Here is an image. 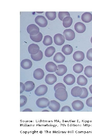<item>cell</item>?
Wrapping results in <instances>:
<instances>
[{
  "mask_svg": "<svg viewBox=\"0 0 92 138\" xmlns=\"http://www.w3.org/2000/svg\"><path fill=\"white\" fill-rule=\"evenodd\" d=\"M57 78L56 76L53 74H49L47 75L45 77L46 83L49 85H52L56 82Z\"/></svg>",
  "mask_w": 92,
  "mask_h": 138,
  "instance_id": "cell-11",
  "label": "cell"
},
{
  "mask_svg": "<svg viewBox=\"0 0 92 138\" xmlns=\"http://www.w3.org/2000/svg\"><path fill=\"white\" fill-rule=\"evenodd\" d=\"M45 68L46 70L49 72H55L57 69L56 65L52 62H49L46 64Z\"/></svg>",
  "mask_w": 92,
  "mask_h": 138,
  "instance_id": "cell-18",
  "label": "cell"
},
{
  "mask_svg": "<svg viewBox=\"0 0 92 138\" xmlns=\"http://www.w3.org/2000/svg\"><path fill=\"white\" fill-rule=\"evenodd\" d=\"M55 51V48L53 46H50L47 48L45 51V55L46 57H50L51 56Z\"/></svg>",
  "mask_w": 92,
  "mask_h": 138,
  "instance_id": "cell-26",
  "label": "cell"
},
{
  "mask_svg": "<svg viewBox=\"0 0 92 138\" xmlns=\"http://www.w3.org/2000/svg\"><path fill=\"white\" fill-rule=\"evenodd\" d=\"M89 89L90 93L92 94V84L89 87Z\"/></svg>",
  "mask_w": 92,
  "mask_h": 138,
  "instance_id": "cell-42",
  "label": "cell"
},
{
  "mask_svg": "<svg viewBox=\"0 0 92 138\" xmlns=\"http://www.w3.org/2000/svg\"><path fill=\"white\" fill-rule=\"evenodd\" d=\"M25 91L27 92H29L33 90L35 87L34 82L31 81L26 82L25 83Z\"/></svg>",
  "mask_w": 92,
  "mask_h": 138,
  "instance_id": "cell-23",
  "label": "cell"
},
{
  "mask_svg": "<svg viewBox=\"0 0 92 138\" xmlns=\"http://www.w3.org/2000/svg\"><path fill=\"white\" fill-rule=\"evenodd\" d=\"M31 56L32 59L34 61H40L43 58V53L41 50H39L37 53L34 55L31 54Z\"/></svg>",
  "mask_w": 92,
  "mask_h": 138,
  "instance_id": "cell-28",
  "label": "cell"
},
{
  "mask_svg": "<svg viewBox=\"0 0 92 138\" xmlns=\"http://www.w3.org/2000/svg\"><path fill=\"white\" fill-rule=\"evenodd\" d=\"M53 59L57 63H62L65 60V57L61 53L57 52L54 56Z\"/></svg>",
  "mask_w": 92,
  "mask_h": 138,
  "instance_id": "cell-20",
  "label": "cell"
},
{
  "mask_svg": "<svg viewBox=\"0 0 92 138\" xmlns=\"http://www.w3.org/2000/svg\"><path fill=\"white\" fill-rule=\"evenodd\" d=\"M35 22L41 27H45L48 24V21L43 16L38 15L35 19Z\"/></svg>",
  "mask_w": 92,
  "mask_h": 138,
  "instance_id": "cell-4",
  "label": "cell"
},
{
  "mask_svg": "<svg viewBox=\"0 0 92 138\" xmlns=\"http://www.w3.org/2000/svg\"><path fill=\"white\" fill-rule=\"evenodd\" d=\"M28 50L29 53L32 55L37 53L39 51V47L37 44L32 43L28 46Z\"/></svg>",
  "mask_w": 92,
  "mask_h": 138,
  "instance_id": "cell-15",
  "label": "cell"
},
{
  "mask_svg": "<svg viewBox=\"0 0 92 138\" xmlns=\"http://www.w3.org/2000/svg\"><path fill=\"white\" fill-rule=\"evenodd\" d=\"M50 101L47 98L42 97L38 98L36 101L37 106L41 108H44L48 106Z\"/></svg>",
  "mask_w": 92,
  "mask_h": 138,
  "instance_id": "cell-2",
  "label": "cell"
},
{
  "mask_svg": "<svg viewBox=\"0 0 92 138\" xmlns=\"http://www.w3.org/2000/svg\"><path fill=\"white\" fill-rule=\"evenodd\" d=\"M57 67V69L55 71V73L58 76H62L67 71V67L64 65H58Z\"/></svg>",
  "mask_w": 92,
  "mask_h": 138,
  "instance_id": "cell-17",
  "label": "cell"
},
{
  "mask_svg": "<svg viewBox=\"0 0 92 138\" xmlns=\"http://www.w3.org/2000/svg\"><path fill=\"white\" fill-rule=\"evenodd\" d=\"M48 87L45 85H41L38 86L34 91L35 94L37 96L45 95L48 91Z\"/></svg>",
  "mask_w": 92,
  "mask_h": 138,
  "instance_id": "cell-3",
  "label": "cell"
},
{
  "mask_svg": "<svg viewBox=\"0 0 92 138\" xmlns=\"http://www.w3.org/2000/svg\"><path fill=\"white\" fill-rule=\"evenodd\" d=\"M30 39L33 41L38 42H40L42 38L43 35L40 32L37 34L35 35H30Z\"/></svg>",
  "mask_w": 92,
  "mask_h": 138,
  "instance_id": "cell-27",
  "label": "cell"
},
{
  "mask_svg": "<svg viewBox=\"0 0 92 138\" xmlns=\"http://www.w3.org/2000/svg\"><path fill=\"white\" fill-rule=\"evenodd\" d=\"M25 86L22 82H20V94L22 93L25 90Z\"/></svg>",
  "mask_w": 92,
  "mask_h": 138,
  "instance_id": "cell-40",
  "label": "cell"
},
{
  "mask_svg": "<svg viewBox=\"0 0 92 138\" xmlns=\"http://www.w3.org/2000/svg\"><path fill=\"white\" fill-rule=\"evenodd\" d=\"M27 99V97L24 95L20 96V107L24 106L26 103Z\"/></svg>",
  "mask_w": 92,
  "mask_h": 138,
  "instance_id": "cell-34",
  "label": "cell"
},
{
  "mask_svg": "<svg viewBox=\"0 0 92 138\" xmlns=\"http://www.w3.org/2000/svg\"><path fill=\"white\" fill-rule=\"evenodd\" d=\"M90 41L91 43H92V36L91 37L90 39Z\"/></svg>",
  "mask_w": 92,
  "mask_h": 138,
  "instance_id": "cell-44",
  "label": "cell"
},
{
  "mask_svg": "<svg viewBox=\"0 0 92 138\" xmlns=\"http://www.w3.org/2000/svg\"><path fill=\"white\" fill-rule=\"evenodd\" d=\"M87 78L83 75H80L77 77V83L79 85L84 86L87 84Z\"/></svg>",
  "mask_w": 92,
  "mask_h": 138,
  "instance_id": "cell-24",
  "label": "cell"
},
{
  "mask_svg": "<svg viewBox=\"0 0 92 138\" xmlns=\"http://www.w3.org/2000/svg\"><path fill=\"white\" fill-rule=\"evenodd\" d=\"M83 68V65L80 63L76 64L73 67V70L75 73H79L82 72Z\"/></svg>",
  "mask_w": 92,
  "mask_h": 138,
  "instance_id": "cell-29",
  "label": "cell"
},
{
  "mask_svg": "<svg viewBox=\"0 0 92 138\" xmlns=\"http://www.w3.org/2000/svg\"><path fill=\"white\" fill-rule=\"evenodd\" d=\"M64 82L67 85H71L75 82V76L72 74H68L64 77Z\"/></svg>",
  "mask_w": 92,
  "mask_h": 138,
  "instance_id": "cell-9",
  "label": "cell"
},
{
  "mask_svg": "<svg viewBox=\"0 0 92 138\" xmlns=\"http://www.w3.org/2000/svg\"><path fill=\"white\" fill-rule=\"evenodd\" d=\"M83 90L82 87L76 86L73 87L71 90V93L72 96L75 97L80 96L82 94Z\"/></svg>",
  "mask_w": 92,
  "mask_h": 138,
  "instance_id": "cell-13",
  "label": "cell"
},
{
  "mask_svg": "<svg viewBox=\"0 0 92 138\" xmlns=\"http://www.w3.org/2000/svg\"><path fill=\"white\" fill-rule=\"evenodd\" d=\"M54 41L56 45H61L63 44L65 41L64 36L62 34L58 33L55 34L54 37Z\"/></svg>",
  "mask_w": 92,
  "mask_h": 138,
  "instance_id": "cell-7",
  "label": "cell"
},
{
  "mask_svg": "<svg viewBox=\"0 0 92 138\" xmlns=\"http://www.w3.org/2000/svg\"><path fill=\"white\" fill-rule=\"evenodd\" d=\"M70 16L69 13L68 12H59L58 16L59 18L61 21L65 17Z\"/></svg>",
  "mask_w": 92,
  "mask_h": 138,
  "instance_id": "cell-33",
  "label": "cell"
},
{
  "mask_svg": "<svg viewBox=\"0 0 92 138\" xmlns=\"http://www.w3.org/2000/svg\"><path fill=\"white\" fill-rule=\"evenodd\" d=\"M44 73L43 70L39 68L36 69L33 73V76L36 79L38 80L42 79L44 76Z\"/></svg>",
  "mask_w": 92,
  "mask_h": 138,
  "instance_id": "cell-12",
  "label": "cell"
},
{
  "mask_svg": "<svg viewBox=\"0 0 92 138\" xmlns=\"http://www.w3.org/2000/svg\"><path fill=\"white\" fill-rule=\"evenodd\" d=\"M28 32L31 35H35L39 32V28L36 25L31 24L29 25L27 28Z\"/></svg>",
  "mask_w": 92,
  "mask_h": 138,
  "instance_id": "cell-5",
  "label": "cell"
},
{
  "mask_svg": "<svg viewBox=\"0 0 92 138\" xmlns=\"http://www.w3.org/2000/svg\"><path fill=\"white\" fill-rule=\"evenodd\" d=\"M73 48L68 44L64 45L62 49V51L66 55H69L72 53L73 51Z\"/></svg>",
  "mask_w": 92,
  "mask_h": 138,
  "instance_id": "cell-22",
  "label": "cell"
},
{
  "mask_svg": "<svg viewBox=\"0 0 92 138\" xmlns=\"http://www.w3.org/2000/svg\"><path fill=\"white\" fill-rule=\"evenodd\" d=\"M48 107L52 111L57 112L60 109V105L59 103L57 101L54 100H51L50 101Z\"/></svg>",
  "mask_w": 92,
  "mask_h": 138,
  "instance_id": "cell-10",
  "label": "cell"
},
{
  "mask_svg": "<svg viewBox=\"0 0 92 138\" xmlns=\"http://www.w3.org/2000/svg\"><path fill=\"white\" fill-rule=\"evenodd\" d=\"M45 15L48 19L51 20L55 19L56 18L55 12H46Z\"/></svg>",
  "mask_w": 92,
  "mask_h": 138,
  "instance_id": "cell-32",
  "label": "cell"
},
{
  "mask_svg": "<svg viewBox=\"0 0 92 138\" xmlns=\"http://www.w3.org/2000/svg\"><path fill=\"white\" fill-rule=\"evenodd\" d=\"M60 87H62L66 89L65 86L62 83H59L56 84L54 86V90L55 91L58 88Z\"/></svg>",
  "mask_w": 92,
  "mask_h": 138,
  "instance_id": "cell-38",
  "label": "cell"
},
{
  "mask_svg": "<svg viewBox=\"0 0 92 138\" xmlns=\"http://www.w3.org/2000/svg\"><path fill=\"white\" fill-rule=\"evenodd\" d=\"M42 111H44V112H49V110H44Z\"/></svg>",
  "mask_w": 92,
  "mask_h": 138,
  "instance_id": "cell-43",
  "label": "cell"
},
{
  "mask_svg": "<svg viewBox=\"0 0 92 138\" xmlns=\"http://www.w3.org/2000/svg\"><path fill=\"white\" fill-rule=\"evenodd\" d=\"M55 98L61 101L66 100L68 98V94L65 88L62 87L58 88L55 91L54 94Z\"/></svg>",
  "mask_w": 92,
  "mask_h": 138,
  "instance_id": "cell-1",
  "label": "cell"
},
{
  "mask_svg": "<svg viewBox=\"0 0 92 138\" xmlns=\"http://www.w3.org/2000/svg\"><path fill=\"white\" fill-rule=\"evenodd\" d=\"M86 104L89 107H92V97L89 98L86 100Z\"/></svg>",
  "mask_w": 92,
  "mask_h": 138,
  "instance_id": "cell-39",
  "label": "cell"
},
{
  "mask_svg": "<svg viewBox=\"0 0 92 138\" xmlns=\"http://www.w3.org/2000/svg\"><path fill=\"white\" fill-rule=\"evenodd\" d=\"M23 112H32L33 111L30 109L27 108L24 110Z\"/></svg>",
  "mask_w": 92,
  "mask_h": 138,
  "instance_id": "cell-41",
  "label": "cell"
},
{
  "mask_svg": "<svg viewBox=\"0 0 92 138\" xmlns=\"http://www.w3.org/2000/svg\"><path fill=\"white\" fill-rule=\"evenodd\" d=\"M73 22V19L69 16H67L64 18L63 20V25L65 28L70 27Z\"/></svg>",
  "mask_w": 92,
  "mask_h": 138,
  "instance_id": "cell-25",
  "label": "cell"
},
{
  "mask_svg": "<svg viewBox=\"0 0 92 138\" xmlns=\"http://www.w3.org/2000/svg\"><path fill=\"white\" fill-rule=\"evenodd\" d=\"M83 90V93L82 95L79 97L82 99L85 98L87 97L88 95V92L87 89L84 87H82Z\"/></svg>",
  "mask_w": 92,
  "mask_h": 138,
  "instance_id": "cell-35",
  "label": "cell"
},
{
  "mask_svg": "<svg viewBox=\"0 0 92 138\" xmlns=\"http://www.w3.org/2000/svg\"><path fill=\"white\" fill-rule=\"evenodd\" d=\"M73 57L74 60L76 61H81L84 59V54L83 52L82 51H76L73 54Z\"/></svg>",
  "mask_w": 92,
  "mask_h": 138,
  "instance_id": "cell-14",
  "label": "cell"
},
{
  "mask_svg": "<svg viewBox=\"0 0 92 138\" xmlns=\"http://www.w3.org/2000/svg\"><path fill=\"white\" fill-rule=\"evenodd\" d=\"M63 34L66 39L68 41L73 40L75 37V34L74 31L71 29H67L64 30Z\"/></svg>",
  "mask_w": 92,
  "mask_h": 138,
  "instance_id": "cell-6",
  "label": "cell"
},
{
  "mask_svg": "<svg viewBox=\"0 0 92 138\" xmlns=\"http://www.w3.org/2000/svg\"><path fill=\"white\" fill-rule=\"evenodd\" d=\"M86 57L88 60L92 61V48L90 49L87 51L86 53Z\"/></svg>",
  "mask_w": 92,
  "mask_h": 138,
  "instance_id": "cell-36",
  "label": "cell"
},
{
  "mask_svg": "<svg viewBox=\"0 0 92 138\" xmlns=\"http://www.w3.org/2000/svg\"><path fill=\"white\" fill-rule=\"evenodd\" d=\"M32 65V62L29 59H25L22 60L21 63V66L23 69L25 70L30 68Z\"/></svg>",
  "mask_w": 92,
  "mask_h": 138,
  "instance_id": "cell-19",
  "label": "cell"
},
{
  "mask_svg": "<svg viewBox=\"0 0 92 138\" xmlns=\"http://www.w3.org/2000/svg\"><path fill=\"white\" fill-rule=\"evenodd\" d=\"M85 75L88 77H92V66H87L85 67L84 70Z\"/></svg>",
  "mask_w": 92,
  "mask_h": 138,
  "instance_id": "cell-31",
  "label": "cell"
},
{
  "mask_svg": "<svg viewBox=\"0 0 92 138\" xmlns=\"http://www.w3.org/2000/svg\"><path fill=\"white\" fill-rule=\"evenodd\" d=\"M61 112H72V111L70 107L68 106H65L62 108Z\"/></svg>",
  "mask_w": 92,
  "mask_h": 138,
  "instance_id": "cell-37",
  "label": "cell"
},
{
  "mask_svg": "<svg viewBox=\"0 0 92 138\" xmlns=\"http://www.w3.org/2000/svg\"><path fill=\"white\" fill-rule=\"evenodd\" d=\"M72 105L74 110L76 111H81L84 107L83 103L79 100H76L73 101L72 103Z\"/></svg>",
  "mask_w": 92,
  "mask_h": 138,
  "instance_id": "cell-8",
  "label": "cell"
},
{
  "mask_svg": "<svg viewBox=\"0 0 92 138\" xmlns=\"http://www.w3.org/2000/svg\"><path fill=\"white\" fill-rule=\"evenodd\" d=\"M74 29L78 33H81L84 32L86 29L85 25L82 22H78L74 26Z\"/></svg>",
  "mask_w": 92,
  "mask_h": 138,
  "instance_id": "cell-16",
  "label": "cell"
},
{
  "mask_svg": "<svg viewBox=\"0 0 92 138\" xmlns=\"http://www.w3.org/2000/svg\"><path fill=\"white\" fill-rule=\"evenodd\" d=\"M43 43L44 45L46 46L51 45L52 43V37L49 35L45 36L44 37Z\"/></svg>",
  "mask_w": 92,
  "mask_h": 138,
  "instance_id": "cell-30",
  "label": "cell"
},
{
  "mask_svg": "<svg viewBox=\"0 0 92 138\" xmlns=\"http://www.w3.org/2000/svg\"><path fill=\"white\" fill-rule=\"evenodd\" d=\"M81 19L85 22H89L92 20V14L90 12H85L82 15Z\"/></svg>",
  "mask_w": 92,
  "mask_h": 138,
  "instance_id": "cell-21",
  "label": "cell"
}]
</instances>
